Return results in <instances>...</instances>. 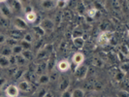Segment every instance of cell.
Here are the masks:
<instances>
[{
	"label": "cell",
	"mask_w": 129,
	"mask_h": 97,
	"mask_svg": "<svg viewBox=\"0 0 129 97\" xmlns=\"http://www.w3.org/2000/svg\"><path fill=\"white\" fill-rule=\"evenodd\" d=\"M87 72H88V66H87V65L81 64L75 68L74 76H75V78H76L77 80L82 81V80H84V79H85L86 75H87Z\"/></svg>",
	"instance_id": "obj_1"
},
{
	"label": "cell",
	"mask_w": 129,
	"mask_h": 97,
	"mask_svg": "<svg viewBox=\"0 0 129 97\" xmlns=\"http://www.w3.org/2000/svg\"><path fill=\"white\" fill-rule=\"evenodd\" d=\"M13 25L16 29H18L19 31H24L27 29V22L25 21V19L20 18V17H16L13 19Z\"/></svg>",
	"instance_id": "obj_2"
},
{
	"label": "cell",
	"mask_w": 129,
	"mask_h": 97,
	"mask_svg": "<svg viewBox=\"0 0 129 97\" xmlns=\"http://www.w3.org/2000/svg\"><path fill=\"white\" fill-rule=\"evenodd\" d=\"M39 5L43 11H51L56 7V0H40Z\"/></svg>",
	"instance_id": "obj_3"
},
{
	"label": "cell",
	"mask_w": 129,
	"mask_h": 97,
	"mask_svg": "<svg viewBox=\"0 0 129 97\" xmlns=\"http://www.w3.org/2000/svg\"><path fill=\"white\" fill-rule=\"evenodd\" d=\"M39 25L44 29L45 32H52L54 29V22L51 19H48V18L42 19V21L40 22Z\"/></svg>",
	"instance_id": "obj_4"
},
{
	"label": "cell",
	"mask_w": 129,
	"mask_h": 97,
	"mask_svg": "<svg viewBox=\"0 0 129 97\" xmlns=\"http://www.w3.org/2000/svg\"><path fill=\"white\" fill-rule=\"evenodd\" d=\"M5 94L7 97H19V89L18 85L10 84L8 85L5 89Z\"/></svg>",
	"instance_id": "obj_5"
},
{
	"label": "cell",
	"mask_w": 129,
	"mask_h": 97,
	"mask_svg": "<svg viewBox=\"0 0 129 97\" xmlns=\"http://www.w3.org/2000/svg\"><path fill=\"white\" fill-rule=\"evenodd\" d=\"M113 38V34L111 32H102L98 37V43L101 46L108 45L110 43L111 39Z\"/></svg>",
	"instance_id": "obj_6"
},
{
	"label": "cell",
	"mask_w": 129,
	"mask_h": 97,
	"mask_svg": "<svg viewBox=\"0 0 129 97\" xmlns=\"http://www.w3.org/2000/svg\"><path fill=\"white\" fill-rule=\"evenodd\" d=\"M84 61V54L83 52H75L73 54V56H72V63L75 65V67L83 64Z\"/></svg>",
	"instance_id": "obj_7"
},
{
	"label": "cell",
	"mask_w": 129,
	"mask_h": 97,
	"mask_svg": "<svg viewBox=\"0 0 129 97\" xmlns=\"http://www.w3.org/2000/svg\"><path fill=\"white\" fill-rule=\"evenodd\" d=\"M70 68H71V63L67 59H62L57 62V69L59 72L65 73V72L69 71Z\"/></svg>",
	"instance_id": "obj_8"
},
{
	"label": "cell",
	"mask_w": 129,
	"mask_h": 97,
	"mask_svg": "<svg viewBox=\"0 0 129 97\" xmlns=\"http://www.w3.org/2000/svg\"><path fill=\"white\" fill-rule=\"evenodd\" d=\"M0 14L3 16L4 19H8L12 16V11L10 10V8L7 6L6 3H1L0 4Z\"/></svg>",
	"instance_id": "obj_9"
},
{
	"label": "cell",
	"mask_w": 129,
	"mask_h": 97,
	"mask_svg": "<svg viewBox=\"0 0 129 97\" xmlns=\"http://www.w3.org/2000/svg\"><path fill=\"white\" fill-rule=\"evenodd\" d=\"M50 81H51V78H50V76L48 74H46V73L39 75L38 78H37V83L39 84H41V85L48 84L50 83Z\"/></svg>",
	"instance_id": "obj_10"
},
{
	"label": "cell",
	"mask_w": 129,
	"mask_h": 97,
	"mask_svg": "<svg viewBox=\"0 0 129 97\" xmlns=\"http://www.w3.org/2000/svg\"><path fill=\"white\" fill-rule=\"evenodd\" d=\"M18 87H19V91L27 92V91L30 90L31 85H30V84H29V82H28V81H21V82H19V83Z\"/></svg>",
	"instance_id": "obj_11"
},
{
	"label": "cell",
	"mask_w": 129,
	"mask_h": 97,
	"mask_svg": "<svg viewBox=\"0 0 129 97\" xmlns=\"http://www.w3.org/2000/svg\"><path fill=\"white\" fill-rule=\"evenodd\" d=\"M24 18H25L26 22H29V23H34L37 19V14L35 13L34 11L32 12H29V13L24 14Z\"/></svg>",
	"instance_id": "obj_12"
},
{
	"label": "cell",
	"mask_w": 129,
	"mask_h": 97,
	"mask_svg": "<svg viewBox=\"0 0 129 97\" xmlns=\"http://www.w3.org/2000/svg\"><path fill=\"white\" fill-rule=\"evenodd\" d=\"M84 43H85V41H84V37H76V38H73V44L74 46L79 49V50H81L83 47L84 46Z\"/></svg>",
	"instance_id": "obj_13"
},
{
	"label": "cell",
	"mask_w": 129,
	"mask_h": 97,
	"mask_svg": "<svg viewBox=\"0 0 129 97\" xmlns=\"http://www.w3.org/2000/svg\"><path fill=\"white\" fill-rule=\"evenodd\" d=\"M69 84H70V81H69V78H64L60 83H59V85H58V88L59 90L64 91L66 89H68L69 87Z\"/></svg>",
	"instance_id": "obj_14"
},
{
	"label": "cell",
	"mask_w": 129,
	"mask_h": 97,
	"mask_svg": "<svg viewBox=\"0 0 129 97\" xmlns=\"http://www.w3.org/2000/svg\"><path fill=\"white\" fill-rule=\"evenodd\" d=\"M71 93L72 97H84V95H85V91L83 88H80V87H77V88L73 89L71 91Z\"/></svg>",
	"instance_id": "obj_15"
},
{
	"label": "cell",
	"mask_w": 129,
	"mask_h": 97,
	"mask_svg": "<svg viewBox=\"0 0 129 97\" xmlns=\"http://www.w3.org/2000/svg\"><path fill=\"white\" fill-rule=\"evenodd\" d=\"M10 67V62H9V58L4 55H0V68H8Z\"/></svg>",
	"instance_id": "obj_16"
},
{
	"label": "cell",
	"mask_w": 129,
	"mask_h": 97,
	"mask_svg": "<svg viewBox=\"0 0 129 97\" xmlns=\"http://www.w3.org/2000/svg\"><path fill=\"white\" fill-rule=\"evenodd\" d=\"M48 68H47V63H42V64H38L35 67V73L41 75V74H44V72L47 71Z\"/></svg>",
	"instance_id": "obj_17"
},
{
	"label": "cell",
	"mask_w": 129,
	"mask_h": 97,
	"mask_svg": "<svg viewBox=\"0 0 129 97\" xmlns=\"http://www.w3.org/2000/svg\"><path fill=\"white\" fill-rule=\"evenodd\" d=\"M11 49H12V54H14V55H18V54H20L21 52H23V49H22V47L19 45V44H18V45H16V46H14V47H12Z\"/></svg>",
	"instance_id": "obj_18"
},
{
	"label": "cell",
	"mask_w": 129,
	"mask_h": 97,
	"mask_svg": "<svg viewBox=\"0 0 129 97\" xmlns=\"http://www.w3.org/2000/svg\"><path fill=\"white\" fill-rule=\"evenodd\" d=\"M0 55H4V56H7V57H9L10 55H12V49L10 48V47H4V48H2V50H1V52H0Z\"/></svg>",
	"instance_id": "obj_19"
},
{
	"label": "cell",
	"mask_w": 129,
	"mask_h": 97,
	"mask_svg": "<svg viewBox=\"0 0 129 97\" xmlns=\"http://www.w3.org/2000/svg\"><path fill=\"white\" fill-rule=\"evenodd\" d=\"M16 60H17V65H19V66H23V65H25L28 62L21 54L16 55Z\"/></svg>",
	"instance_id": "obj_20"
},
{
	"label": "cell",
	"mask_w": 129,
	"mask_h": 97,
	"mask_svg": "<svg viewBox=\"0 0 129 97\" xmlns=\"http://www.w3.org/2000/svg\"><path fill=\"white\" fill-rule=\"evenodd\" d=\"M33 31H34V33H35L36 35H38L39 37H42V36H44L46 34V32L44 31V29L40 25L34 26V27H33Z\"/></svg>",
	"instance_id": "obj_21"
},
{
	"label": "cell",
	"mask_w": 129,
	"mask_h": 97,
	"mask_svg": "<svg viewBox=\"0 0 129 97\" xmlns=\"http://www.w3.org/2000/svg\"><path fill=\"white\" fill-rule=\"evenodd\" d=\"M20 54H21L23 57L25 58L27 61H29V60L32 58V55H33L31 50H23V52H21Z\"/></svg>",
	"instance_id": "obj_22"
},
{
	"label": "cell",
	"mask_w": 129,
	"mask_h": 97,
	"mask_svg": "<svg viewBox=\"0 0 129 97\" xmlns=\"http://www.w3.org/2000/svg\"><path fill=\"white\" fill-rule=\"evenodd\" d=\"M19 44L22 47L23 50H31V48H32V44L26 42V41H24V40H20V41H19Z\"/></svg>",
	"instance_id": "obj_23"
},
{
	"label": "cell",
	"mask_w": 129,
	"mask_h": 97,
	"mask_svg": "<svg viewBox=\"0 0 129 97\" xmlns=\"http://www.w3.org/2000/svg\"><path fill=\"white\" fill-rule=\"evenodd\" d=\"M5 44H7L8 47L12 48V47H14V46L18 45V44H19V41H18V40H16V39L12 38V37H10V38H7L6 43H5Z\"/></svg>",
	"instance_id": "obj_24"
},
{
	"label": "cell",
	"mask_w": 129,
	"mask_h": 97,
	"mask_svg": "<svg viewBox=\"0 0 129 97\" xmlns=\"http://www.w3.org/2000/svg\"><path fill=\"white\" fill-rule=\"evenodd\" d=\"M119 71L120 72H122V73H124L125 75L127 74V72H128L129 70V64H128V62H121V64L119 65Z\"/></svg>",
	"instance_id": "obj_25"
},
{
	"label": "cell",
	"mask_w": 129,
	"mask_h": 97,
	"mask_svg": "<svg viewBox=\"0 0 129 97\" xmlns=\"http://www.w3.org/2000/svg\"><path fill=\"white\" fill-rule=\"evenodd\" d=\"M22 40H24V41H26V42L32 44V42L34 41V35H33L32 33H25V34H23V38H22Z\"/></svg>",
	"instance_id": "obj_26"
},
{
	"label": "cell",
	"mask_w": 129,
	"mask_h": 97,
	"mask_svg": "<svg viewBox=\"0 0 129 97\" xmlns=\"http://www.w3.org/2000/svg\"><path fill=\"white\" fill-rule=\"evenodd\" d=\"M47 56H49V54L47 53V52H46L43 48L40 49L38 53H37V58H38V59H44V58H46Z\"/></svg>",
	"instance_id": "obj_27"
},
{
	"label": "cell",
	"mask_w": 129,
	"mask_h": 97,
	"mask_svg": "<svg viewBox=\"0 0 129 97\" xmlns=\"http://www.w3.org/2000/svg\"><path fill=\"white\" fill-rule=\"evenodd\" d=\"M92 64L94 65V66H96V67H103L104 66V62L100 59V58H97V57H95V58H93L92 59Z\"/></svg>",
	"instance_id": "obj_28"
},
{
	"label": "cell",
	"mask_w": 129,
	"mask_h": 97,
	"mask_svg": "<svg viewBox=\"0 0 129 97\" xmlns=\"http://www.w3.org/2000/svg\"><path fill=\"white\" fill-rule=\"evenodd\" d=\"M124 77H125V74L120 71H117L115 74V80H116V82H121L124 79Z\"/></svg>",
	"instance_id": "obj_29"
},
{
	"label": "cell",
	"mask_w": 129,
	"mask_h": 97,
	"mask_svg": "<svg viewBox=\"0 0 129 97\" xmlns=\"http://www.w3.org/2000/svg\"><path fill=\"white\" fill-rule=\"evenodd\" d=\"M117 97H129V93L127 90H124V89H121V90L117 91L116 93Z\"/></svg>",
	"instance_id": "obj_30"
},
{
	"label": "cell",
	"mask_w": 129,
	"mask_h": 97,
	"mask_svg": "<svg viewBox=\"0 0 129 97\" xmlns=\"http://www.w3.org/2000/svg\"><path fill=\"white\" fill-rule=\"evenodd\" d=\"M43 49H44L46 52H47V53L50 55L52 52V44H47V45H45L43 47Z\"/></svg>",
	"instance_id": "obj_31"
},
{
	"label": "cell",
	"mask_w": 129,
	"mask_h": 97,
	"mask_svg": "<svg viewBox=\"0 0 129 97\" xmlns=\"http://www.w3.org/2000/svg\"><path fill=\"white\" fill-rule=\"evenodd\" d=\"M9 62H10V66H15V65H17V60H16V55H10L9 56Z\"/></svg>",
	"instance_id": "obj_32"
},
{
	"label": "cell",
	"mask_w": 129,
	"mask_h": 97,
	"mask_svg": "<svg viewBox=\"0 0 129 97\" xmlns=\"http://www.w3.org/2000/svg\"><path fill=\"white\" fill-rule=\"evenodd\" d=\"M66 5H67V2H65L63 0H56V7H58V8L62 9V8H64Z\"/></svg>",
	"instance_id": "obj_33"
},
{
	"label": "cell",
	"mask_w": 129,
	"mask_h": 97,
	"mask_svg": "<svg viewBox=\"0 0 129 97\" xmlns=\"http://www.w3.org/2000/svg\"><path fill=\"white\" fill-rule=\"evenodd\" d=\"M60 97H72L71 91L69 90V89H66V90L62 91V92H61V95H60Z\"/></svg>",
	"instance_id": "obj_34"
},
{
	"label": "cell",
	"mask_w": 129,
	"mask_h": 97,
	"mask_svg": "<svg viewBox=\"0 0 129 97\" xmlns=\"http://www.w3.org/2000/svg\"><path fill=\"white\" fill-rule=\"evenodd\" d=\"M97 14V10L96 9H90V10H88V12H87V15L90 17V18H94L95 17V15Z\"/></svg>",
	"instance_id": "obj_35"
},
{
	"label": "cell",
	"mask_w": 129,
	"mask_h": 97,
	"mask_svg": "<svg viewBox=\"0 0 129 97\" xmlns=\"http://www.w3.org/2000/svg\"><path fill=\"white\" fill-rule=\"evenodd\" d=\"M6 40H7L6 36H5L4 34L0 33V45H3V44H5V43H6Z\"/></svg>",
	"instance_id": "obj_36"
},
{
	"label": "cell",
	"mask_w": 129,
	"mask_h": 97,
	"mask_svg": "<svg viewBox=\"0 0 129 97\" xmlns=\"http://www.w3.org/2000/svg\"><path fill=\"white\" fill-rule=\"evenodd\" d=\"M120 52H122L123 54H125L126 56L128 55V50H127V47L125 45L121 46V50H120Z\"/></svg>",
	"instance_id": "obj_37"
},
{
	"label": "cell",
	"mask_w": 129,
	"mask_h": 97,
	"mask_svg": "<svg viewBox=\"0 0 129 97\" xmlns=\"http://www.w3.org/2000/svg\"><path fill=\"white\" fill-rule=\"evenodd\" d=\"M23 10H24V14H26V13H29V12H32L33 8L31 6H28V5H26V6L23 8Z\"/></svg>",
	"instance_id": "obj_38"
},
{
	"label": "cell",
	"mask_w": 129,
	"mask_h": 97,
	"mask_svg": "<svg viewBox=\"0 0 129 97\" xmlns=\"http://www.w3.org/2000/svg\"><path fill=\"white\" fill-rule=\"evenodd\" d=\"M76 37H83V33L80 32V31H74V34H73V38H76Z\"/></svg>",
	"instance_id": "obj_39"
},
{
	"label": "cell",
	"mask_w": 129,
	"mask_h": 97,
	"mask_svg": "<svg viewBox=\"0 0 129 97\" xmlns=\"http://www.w3.org/2000/svg\"><path fill=\"white\" fill-rule=\"evenodd\" d=\"M46 92H47V90L43 88V89H42V90H41V91H40V92L38 93V96H39V97H44V95H45Z\"/></svg>",
	"instance_id": "obj_40"
},
{
	"label": "cell",
	"mask_w": 129,
	"mask_h": 97,
	"mask_svg": "<svg viewBox=\"0 0 129 97\" xmlns=\"http://www.w3.org/2000/svg\"><path fill=\"white\" fill-rule=\"evenodd\" d=\"M5 83H6V81H5V79H3V78L1 77L0 78V88L5 84Z\"/></svg>",
	"instance_id": "obj_41"
},
{
	"label": "cell",
	"mask_w": 129,
	"mask_h": 97,
	"mask_svg": "<svg viewBox=\"0 0 129 97\" xmlns=\"http://www.w3.org/2000/svg\"><path fill=\"white\" fill-rule=\"evenodd\" d=\"M44 97H53V94H52V92H50V91H47L45 93V95Z\"/></svg>",
	"instance_id": "obj_42"
},
{
	"label": "cell",
	"mask_w": 129,
	"mask_h": 97,
	"mask_svg": "<svg viewBox=\"0 0 129 97\" xmlns=\"http://www.w3.org/2000/svg\"><path fill=\"white\" fill-rule=\"evenodd\" d=\"M18 1H19V2L20 3V4H21V5H23V4H25V3L27 2V1H28V0H18Z\"/></svg>",
	"instance_id": "obj_43"
},
{
	"label": "cell",
	"mask_w": 129,
	"mask_h": 97,
	"mask_svg": "<svg viewBox=\"0 0 129 97\" xmlns=\"http://www.w3.org/2000/svg\"><path fill=\"white\" fill-rule=\"evenodd\" d=\"M6 1L7 0H0V4H1V3H5Z\"/></svg>",
	"instance_id": "obj_44"
},
{
	"label": "cell",
	"mask_w": 129,
	"mask_h": 97,
	"mask_svg": "<svg viewBox=\"0 0 129 97\" xmlns=\"http://www.w3.org/2000/svg\"><path fill=\"white\" fill-rule=\"evenodd\" d=\"M90 97H100L99 95H92V96H90Z\"/></svg>",
	"instance_id": "obj_45"
},
{
	"label": "cell",
	"mask_w": 129,
	"mask_h": 97,
	"mask_svg": "<svg viewBox=\"0 0 129 97\" xmlns=\"http://www.w3.org/2000/svg\"><path fill=\"white\" fill-rule=\"evenodd\" d=\"M63 1H65V2H68V1H69V0H63Z\"/></svg>",
	"instance_id": "obj_46"
},
{
	"label": "cell",
	"mask_w": 129,
	"mask_h": 97,
	"mask_svg": "<svg viewBox=\"0 0 129 97\" xmlns=\"http://www.w3.org/2000/svg\"><path fill=\"white\" fill-rule=\"evenodd\" d=\"M2 77V74H1V73H0V78Z\"/></svg>",
	"instance_id": "obj_47"
},
{
	"label": "cell",
	"mask_w": 129,
	"mask_h": 97,
	"mask_svg": "<svg viewBox=\"0 0 129 97\" xmlns=\"http://www.w3.org/2000/svg\"><path fill=\"white\" fill-rule=\"evenodd\" d=\"M0 15H1V14H0Z\"/></svg>",
	"instance_id": "obj_48"
},
{
	"label": "cell",
	"mask_w": 129,
	"mask_h": 97,
	"mask_svg": "<svg viewBox=\"0 0 129 97\" xmlns=\"http://www.w3.org/2000/svg\"><path fill=\"white\" fill-rule=\"evenodd\" d=\"M109 97H110V96H109Z\"/></svg>",
	"instance_id": "obj_49"
},
{
	"label": "cell",
	"mask_w": 129,
	"mask_h": 97,
	"mask_svg": "<svg viewBox=\"0 0 129 97\" xmlns=\"http://www.w3.org/2000/svg\"></svg>",
	"instance_id": "obj_50"
}]
</instances>
